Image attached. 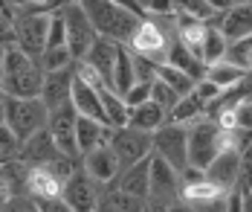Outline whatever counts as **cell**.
I'll return each mask as SVG.
<instances>
[{"mask_svg":"<svg viewBox=\"0 0 252 212\" xmlns=\"http://www.w3.org/2000/svg\"><path fill=\"white\" fill-rule=\"evenodd\" d=\"M241 201H244V212H252V189H238Z\"/></svg>","mask_w":252,"mask_h":212,"instance_id":"obj_44","label":"cell"},{"mask_svg":"<svg viewBox=\"0 0 252 212\" xmlns=\"http://www.w3.org/2000/svg\"><path fill=\"white\" fill-rule=\"evenodd\" d=\"M165 207H168V204H159V201H151V198H148L145 207H142V212H165Z\"/></svg>","mask_w":252,"mask_h":212,"instance_id":"obj_43","label":"cell"},{"mask_svg":"<svg viewBox=\"0 0 252 212\" xmlns=\"http://www.w3.org/2000/svg\"><path fill=\"white\" fill-rule=\"evenodd\" d=\"M18 148H21V142L15 140V134L9 131L6 125H0V166L18 157Z\"/></svg>","mask_w":252,"mask_h":212,"instance_id":"obj_38","label":"cell"},{"mask_svg":"<svg viewBox=\"0 0 252 212\" xmlns=\"http://www.w3.org/2000/svg\"><path fill=\"white\" fill-rule=\"evenodd\" d=\"M76 122H78L76 107L67 102V105L50 110L47 128H50L52 140H55V145H58L61 154H67V157H73V160H81L78 157V145H76Z\"/></svg>","mask_w":252,"mask_h":212,"instance_id":"obj_9","label":"cell"},{"mask_svg":"<svg viewBox=\"0 0 252 212\" xmlns=\"http://www.w3.org/2000/svg\"><path fill=\"white\" fill-rule=\"evenodd\" d=\"M107 145L113 148V154L119 160V169L125 172L130 166H136L139 160L151 157V134L133 131V128H110Z\"/></svg>","mask_w":252,"mask_h":212,"instance_id":"obj_7","label":"cell"},{"mask_svg":"<svg viewBox=\"0 0 252 212\" xmlns=\"http://www.w3.org/2000/svg\"><path fill=\"white\" fill-rule=\"evenodd\" d=\"M203 41H206V24H183V27H177V44L186 50V53H191L194 58H200L203 53Z\"/></svg>","mask_w":252,"mask_h":212,"instance_id":"obj_33","label":"cell"},{"mask_svg":"<svg viewBox=\"0 0 252 212\" xmlns=\"http://www.w3.org/2000/svg\"><path fill=\"white\" fill-rule=\"evenodd\" d=\"M226 61L250 73L252 70V38H244V41H238V44H229Z\"/></svg>","mask_w":252,"mask_h":212,"instance_id":"obj_35","label":"cell"},{"mask_svg":"<svg viewBox=\"0 0 252 212\" xmlns=\"http://www.w3.org/2000/svg\"><path fill=\"white\" fill-rule=\"evenodd\" d=\"M244 76H247V70H241V67H235V64H229V61H220V64H215V67H206V81L215 84L220 93L229 90V87H235Z\"/></svg>","mask_w":252,"mask_h":212,"instance_id":"obj_32","label":"cell"},{"mask_svg":"<svg viewBox=\"0 0 252 212\" xmlns=\"http://www.w3.org/2000/svg\"><path fill=\"white\" fill-rule=\"evenodd\" d=\"M151 154L165 160L177 175H183L189 166V128L177 122H165L159 131L151 134Z\"/></svg>","mask_w":252,"mask_h":212,"instance_id":"obj_4","label":"cell"},{"mask_svg":"<svg viewBox=\"0 0 252 212\" xmlns=\"http://www.w3.org/2000/svg\"><path fill=\"white\" fill-rule=\"evenodd\" d=\"M238 172H241V154L235 151H220L218 157L209 163V169L203 172L206 180H212L215 186H220L223 192H232L238 186Z\"/></svg>","mask_w":252,"mask_h":212,"instance_id":"obj_19","label":"cell"},{"mask_svg":"<svg viewBox=\"0 0 252 212\" xmlns=\"http://www.w3.org/2000/svg\"><path fill=\"white\" fill-rule=\"evenodd\" d=\"M229 192H223L220 186H215L212 180H194V183H183L180 189V201L191 204V207H203V204H215V201H223Z\"/></svg>","mask_w":252,"mask_h":212,"instance_id":"obj_24","label":"cell"},{"mask_svg":"<svg viewBox=\"0 0 252 212\" xmlns=\"http://www.w3.org/2000/svg\"><path fill=\"white\" fill-rule=\"evenodd\" d=\"M168 122V116H165V110L159 105H154L151 99L145 102V105L133 107L130 113H127V128H133V131H142V134H154L159 131L162 125Z\"/></svg>","mask_w":252,"mask_h":212,"instance_id":"obj_22","label":"cell"},{"mask_svg":"<svg viewBox=\"0 0 252 212\" xmlns=\"http://www.w3.org/2000/svg\"><path fill=\"white\" fill-rule=\"evenodd\" d=\"M70 105L76 107L78 116H84V119H96L101 125H107L104 122V110H101V102H99V90L96 87H90V84H84V81H73V93H70Z\"/></svg>","mask_w":252,"mask_h":212,"instance_id":"obj_20","label":"cell"},{"mask_svg":"<svg viewBox=\"0 0 252 212\" xmlns=\"http://www.w3.org/2000/svg\"><path fill=\"white\" fill-rule=\"evenodd\" d=\"M151 102L154 105H159L162 110H165V116H171V110L177 107V102H180V96H177L174 90H168L162 81H151Z\"/></svg>","mask_w":252,"mask_h":212,"instance_id":"obj_37","label":"cell"},{"mask_svg":"<svg viewBox=\"0 0 252 212\" xmlns=\"http://www.w3.org/2000/svg\"><path fill=\"white\" fill-rule=\"evenodd\" d=\"M180 189H183V180L174 169L165 163V160L154 157L151 154V201H159V204H171L180 198Z\"/></svg>","mask_w":252,"mask_h":212,"instance_id":"obj_14","label":"cell"},{"mask_svg":"<svg viewBox=\"0 0 252 212\" xmlns=\"http://www.w3.org/2000/svg\"><path fill=\"white\" fill-rule=\"evenodd\" d=\"M215 29L226 38V44H238L244 38H252V3H232L218 18Z\"/></svg>","mask_w":252,"mask_h":212,"instance_id":"obj_12","label":"cell"},{"mask_svg":"<svg viewBox=\"0 0 252 212\" xmlns=\"http://www.w3.org/2000/svg\"><path fill=\"white\" fill-rule=\"evenodd\" d=\"M73 81H76V64L73 67H64V70H55V73H44V87H41V102L47 110L67 105L70 102V93H73Z\"/></svg>","mask_w":252,"mask_h":212,"instance_id":"obj_13","label":"cell"},{"mask_svg":"<svg viewBox=\"0 0 252 212\" xmlns=\"http://www.w3.org/2000/svg\"><path fill=\"white\" fill-rule=\"evenodd\" d=\"M116 189L119 192H125L130 198H139V201H148V195H151V157L139 160L136 166H130L125 169L119 177H116Z\"/></svg>","mask_w":252,"mask_h":212,"instance_id":"obj_17","label":"cell"},{"mask_svg":"<svg viewBox=\"0 0 252 212\" xmlns=\"http://www.w3.org/2000/svg\"><path fill=\"white\" fill-rule=\"evenodd\" d=\"M67 47V29H64V18H61V6L50 15V29H47V50H58Z\"/></svg>","mask_w":252,"mask_h":212,"instance_id":"obj_36","label":"cell"},{"mask_svg":"<svg viewBox=\"0 0 252 212\" xmlns=\"http://www.w3.org/2000/svg\"><path fill=\"white\" fill-rule=\"evenodd\" d=\"M38 64H41L44 73H55V70H64V67H73L76 58L70 55L67 47H58V50H44V55L38 58Z\"/></svg>","mask_w":252,"mask_h":212,"instance_id":"obj_34","label":"cell"},{"mask_svg":"<svg viewBox=\"0 0 252 212\" xmlns=\"http://www.w3.org/2000/svg\"><path fill=\"white\" fill-rule=\"evenodd\" d=\"M226 53H229L226 38L215 27H206V41H203V53H200L203 67H215V64L226 61Z\"/></svg>","mask_w":252,"mask_h":212,"instance_id":"obj_30","label":"cell"},{"mask_svg":"<svg viewBox=\"0 0 252 212\" xmlns=\"http://www.w3.org/2000/svg\"><path fill=\"white\" fill-rule=\"evenodd\" d=\"M47 29H50V15H35V18H21L15 24V47L29 58H41L47 50Z\"/></svg>","mask_w":252,"mask_h":212,"instance_id":"obj_10","label":"cell"},{"mask_svg":"<svg viewBox=\"0 0 252 212\" xmlns=\"http://www.w3.org/2000/svg\"><path fill=\"white\" fill-rule=\"evenodd\" d=\"M165 64H171V67H177V70H183L189 79H194V81L206 79V67H203V61L200 58H194L191 53H186L177 41H174V47H171V53H168V61H165Z\"/></svg>","mask_w":252,"mask_h":212,"instance_id":"obj_31","label":"cell"},{"mask_svg":"<svg viewBox=\"0 0 252 212\" xmlns=\"http://www.w3.org/2000/svg\"><path fill=\"white\" fill-rule=\"evenodd\" d=\"M64 204L73 212H96L101 204V186L78 166L64 183Z\"/></svg>","mask_w":252,"mask_h":212,"instance_id":"obj_8","label":"cell"},{"mask_svg":"<svg viewBox=\"0 0 252 212\" xmlns=\"http://www.w3.org/2000/svg\"><path fill=\"white\" fill-rule=\"evenodd\" d=\"M26 195L32 201H55L64 195V183L52 175L47 166H29L26 172Z\"/></svg>","mask_w":252,"mask_h":212,"instance_id":"obj_16","label":"cell"},{"mask_svg":"<svg viewBox=\"0 0 252 212\" xmlns=\"http://www.w3.org/2000/svg\"><path fill=\"white\" fill-rule=\"evenodd\" d=\"M47 119H50V110L44 107L41 99H6L3 96V125L15 134L18 142L47 128Z\"/></svg>","mask_w":252,"mask_h":212,"instance_id":"obj_3","label":"cell"},{"mask_svg":"<svg viewBox=\"0 0 252 212\" xmlns=\"http://www.w3.org/2000/svg\"><path fill=\"white\" fill-rule=\"evenodd\" d=\"M6 201H9V198H6V192L0 189V210H3V204H6Z\"/></svg>","mask_w":252,"mask_h":212,"instance_id":"obj_45","label":"cell"},{"mask_svg":"<svg viewBox=\"0 0 252 212\" xmlns=\"http://www.w3.org/2000/svg\"><path fill=\"white\" fill-rule=\"evenodd\" d=\"M133 84H136V61H133V53L127 47H116V67H113V84H110V90L116 96H125Z\"/></svg>","mask_w":252,"mask_h":212,"instance_id":"obj_23","label":"cell"},{"mask_svg":"<svg viewBox=\"0 0 252 212\" xmlns=\"http://www.w3.org/2000/svg\"><path fill=\"white\" fill-rule=\"evenodd\" d=\"M220 154V128L215 119L203 116L189 125V166L206 172L209 163Z\"/></svg>","mask_w":252,"mask_h":212,"instance_id":"obj_6","label":"cell"},{"mask_svg":"<svg viewBox=\"0 0 252 212\" xmlns=\"http://www.w3.org/2000/svg\"><path fill=\"white\" fill-rule=\"evenodd\" d=\"M157 81H162L168 90H174L177 96L183 99V96H189L194 87H197V81L194 79H189L183 70H177V67H171V64H159L157 67V76H154Z\"/></svg>","mask_w":252,"mask_h":212,"instance_id":"obj_29","label":"cell"},{"mask_svg":"<svg viewBox=\"0 0 252 212\" xmlns=\"http://www.w3.org/2000/svg\"><path fill=\"white\" fill-rule=\"evenodd\" d=\"M55 157H61V151L52 140L50 128H41L38 134H32L18 148V160H24L26 166H50Z\"/></svg>","mask_w":252,"mask_h":212,"instance_id":"obj_15","label":"cell"},{"mask_svg":"<svg viewBox=\"0 0 252 212\" xmlns=\"http://www.w3.org/2000/svg\"><path fill=\"white\" fill-rule=\"evenodd\" d=\"M203 116H206V105L197 99V93L191 90L189 96H183V99L177 102V107L171 110V116H168V122H177V125H186V128H189V125H194Z\"/></svg>","mask_w":252,"mask_h":212,"instance_id":"obj_27","label":"cell"},{"mask_svg":"<svg viewBox=\"0 0 252 212\" xmlns=\"http://www.w3.org/2000/svg\"><path fill=\"white\" fill-rule=\"evenodd\" d=\"M165 212H194V207H191V204H186V201H180V198H177V201H171V204H168V207H165Z\"/></svg>","mask_w":252,"mask_h":212,"instance_id":"obj_42","label":"cell"},{"mask_svg":"<svg viewBox=\"0 0 252 212\" xmlns=\"http://www.w3.org/2000/svg\"><path fill=\"white\" fill-rule=\"evenodd\" d=\"M26 172H29V166L18 157L0 166V189L6 192V198L26 195Z\"/></svg>","mask_w":252,"mask_h":212,"instance_id":"obj_25","label":"cell"},{"mask_svg":"<svg viewBox=\"0 0 252 212\" xmlns=\"http://www.w3.org/2000/svg\"><path fill=\"white\" fill-rule=\"evenodd\" d=\"M44 87V70L35 58L9 47L0 67V93L6 99H38Z\"/></svg>","mask_w":252,"mask_h":212,"instance_id":"obj_1","label":"cell"},{"mask_svg":"<svg viewBox=\"0 0 252 212\" xmlns=\"http://www.w3.org/2000/svg\"><path fill=\"white\" fill-rule=\"evenodd\" d=\"M90 24L96 29V35L110 41V44H119L127 47L133 32L139 27V18L127 9L125 3H110V0H93V3H81Z\"/></svg>","mask_w":252,"mask_h":212,"instance_id":"obj_2","label":"cell"},{"mask_svg":"<svg viewBox=\"0 0 252 212\" xmlns=\"http://www.w3.org/2000/svg\"><path fill=\"white\" fill-rule=\"evenodd\" d=\"M99 207H101L104 212H142L145 201H139V198H130V195H125V192H119L116 186H104Z\"/></svg>","mask_w":252,"mask_h":212,"instance_id":"obj_28","label":"cell"},{"mask_svg":"<svg viewBox=\"0 0 252 212\" xmlns=\"http://www.w3.org/2000/svg\"><path fill=\"white\" fill-rule=\"evenodd\" d=\"M235 189H252V142L241 154V172H238V186Z\"/></svg>","mask_w":252,"mask_h":212,"instance_id":"obj_40","label":"cell"},{"mask_svg":"<svg viewBox=\"0 0 252 212\" xmlns=\"http://www.w3.org/2000/svg\"><path fill=\"white\" fill-rule=\"evenodd\" d=\"M116 47L119 44H110V41H104L99 38L93 47H90V53L81 58V64H87L96 76L101 79L104 87H110L113 84V67H116Z\"/></svg>","mask_w":252,"mask_h":212,"instance_id":"obj_18","label":"cell"},{"mask_svg":"<svg viewBox=\"0 0 252 212\" xmlns=\"http://www.w3.org/2000/svg\"><path fill=\"white\" fill-rule=\"evenodd\" d=\"M125 105H127V110H133V107H139V105H145L148 99H151V84H142V81H136L130 90H127L125 96Z\"/></svg>","mask_w":252,"mask_h":212,"instance_id":"obj_39","label":"cell"},{"mask_svg":"<svg viewBox=\"0 0 252 212\" xmlns=\"http://www.w3.org/2000/svg\"><path fill=\"white\" fill-rule=\"evenodd\" d=\"M3 212H41V210H38V201H32L29 195H21V198H9L3 204Z\"/></svg>","mask_w":252,"mask_h":212,"instance_id":"obj_41","label":"cell"},{"mask_svg":"<svg viewBox=\"0 0 252 212\" xmlns=\"http://www.w3.org/2000/svg\"><path fill=\"white\" fill-rule=\"evenodd\" d=\"M107 137H110V128H107V125H101V122H96V119H84V116H78V122H76L78 157H84V154H90L93 148L104 145Z\"/></svg>","mask_w":252,"mask_h":212,"instance_id":"obj_21","label":"cell"},{"mask_svg":"<svg viewBox=\"0 0 252 212\" xmlns=\"http://www.w3.org/2000/svg\"><path fill=\"white\" fill-rule=\"evenodd\" d=\"M81 169L96 180L99 186H113L116 183V177L122 175V169H119V160L113 154V148L104 142L99 148H93L90 154H84L81 157Z\"/></svg>","mask_w":252,"mask_h":212,"instance_id":"obj_11","label":"cell"},{"mask_svg":"<svg viewBox=\"0 0 252 212\" xmlns=\"http://www.w3.org/2000/svg\"><path fill=\"white\" fill-rule=\"evenodd\" d=\"M61 18H64V29H67V50L78 64L90 53V47L99 41V35H96L81 3H61Z\"/></svg>","mask_w":252,"mask_h":212,"instance_id":"obj_5","label":"cell"},{"mask_svg":"<svg viewBox=\"0 0 252 212\" xmlns=\"http://www.w3.org/2000/svg\"><path fill=\"white\" fill-rule=\"evenodd\" d=\"M99 102H101V110H104V122L107 128H125L127 125V105L122 96H116L110 87H99Z\"/></svg>","mask_w":252,"mask_h":212,"instance_id":"obj_26","label":"cell"}]
</instances>
